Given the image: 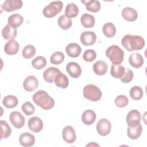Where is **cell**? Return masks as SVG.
I'll list each match as a JSON object with an SVG mask.
<instances>
[{
  "mask_svg": "<svg viewBox=\"0 0 147 147\" xmlns=\"http://www.w3.org/2000/svg\"><path fill=\"white\" fill-rule=\"evenodd\" d=\"M122 46L129 52L142 49L145 46V40L139 35L126 34L121 40Z\"/></svg>",
  "mask_w": 147,
  "mask_h": 147,
  "instance_id": "cell-1",
  "label": "cell"
},
{
  "mask_svg": "<svg viewBox=\"0 0 147 147\" xmlns=\"http://www.w3.org/2000/svg\"><path fill=\"white\" fill-rule=\"evenodd\" d=\"M32 99L36 105L44 110L51 109L55 106L53 98L44 90L37 91L33 94Z\"/></svg>",
  "mask_w": 147,
  "mask_h": 147,
  "instance_id": "cell-2",
  "label": "cell"
},
{
  "mask_svg": "<svg viewBox=\"0 0 147 147\" xmlns=\"http://www.w3.org/2000/svg\"><path fill=\"white\" fill-rule=\"evenodd\" d=\"M125 53L118 45H113L106 51V56L110 59L113 64H120L123 60Z\"/></svg>",
  "mask_w": 147,
  "mask_h": 147,
  "instance_id": "cell-3",
  "label": "cell"
},
{
  "mask_svg": "<svg viewBox=\"0 0 147 147\" xmlns=\"http://www.w3.org/2000/svg\"><path fill=\"white\" fill-rule=\"evenodd\" d=\"M102 95L99 88L94 84H87L83 88V96L85 98L92 102H96L100 99Z\"/></svg>",
  "mask_w": 147,
  "mask_h": 147,
  "instance_id": "cell-4",
  "label": "cell"
},
{
  "mask_svg": "<svg viewBox=\"0 0 147 147\" xmlns=\"http://www.w3.org/2000/svg\"><path fill=\"white\" fill-rule=\"evenodd\" d=\"M63 3L61 1H53L44 7L42 14L46 18H52L57 15L62 10Z\"/></svg>",
  "mask_w": 147,
  "mask_h": 147,
  "instance_id": "cell-5",
  "label": "cell"
},
{
  "mask_svg": "<svg viewBox=\"0 0 147 147\" xmlns=\"http://www.w3.org/2000/svg\"><path fill=\"white\" fill-rule=\"evenodd\" d=\"M111 130L110 122L106 118L100 119L96 124V130L98 133L102 136H107Z\"/></svg>",
  "mask_w": 147,
  "mask_h": 147,
  "instance_id": "cell-6",
  "label": "cell"
},
{
  "mask_svg": "<svg viewBox=\"0 0 147 147\" xmlns=\"http://www.w3.org/2000/svg\"><path fill=\"white\" fill-rule=\"evenodd\" d=\"M9 119L13 126L17 129H20L24 126L25 118L19 111H14L11 112L10 114Z\"/></svg>",
  "mask_w": 147,
  "mask_h": 147,
  "instance_id": "cell-7",
  "label": "cell"
},
{
  "mask_svg": "<svg viewBox=\"0 0 147 147\" xmlns=\"http://www.w3.org/2000/svg\"><path fill=\"white\" fill-rule=\"evenodd\" d=\"M141 114L137 110L129 111L126 116V122L129 127H135L140 123Z\"/></svg>",
  "mask_w": 147,
  "mask_h": 147,
  "instance_id": "cell-8",
  "label": "cell"
},
{
  "mask_svg": "<svg viewBox=\"0 0 147 147\" xmlns=\"http://www.w3.org/2000/svg\"><path fill=\"white\" fill-rule=\"evenodd\" d=\"M62 137L67 143H74L76 139V135L73 127L69 125L64 127L62 131Z\"/></svg>",
  "mask_w": 147,
  "mask_h": 147,
  "instance_id": "cell-9",
  "label": "cell"
},
{
  "mask_svg": "<svg viewBox=\"0 0 147 147\" xmlns=\"http://www.w3.org/2000/svg\"><path fill=\"white\" fill-rule=\"evenodd\" d=\"M22 6V1L21 0H6L1 6L2 9L7 12H11L20 9Z\"/></svg>",
  "mask_w": 147,
  "mask_h": 147,
  "instance_id": "cell-10",
  "label": "cell"
},
{
  "mask_svg": "<svg viewBox=\"0 0 147 147\" xmlns=\"http://www.w3.org/2000/svg\"><path fill=\"white\" fill-rule=\"evenodd\" d=\"M80 41L85 46H90L95 44L96 36L92 31H85L80 35Z\"/></svg>",
  "mask_w": 147,
  "mask_h": 147,
  "instance_id": "cell-11",
  "label": "cell"
},
{
  "mask_svg": "<svg viewBox=\"0 0 147 147\" xmlns=\"http://www.w3.org/2000/svg\"><path fill=\"white\" fill-rule=\"evenodd\" d=\"M38 86V81L37 78L33 75L27 76L23 82L24 88L28 91L32 92L34 91Z\"/></svg>",
  "mask_w": 147,
  "mask_h": 147,
  "instance_id": "cell-12",
  "label": "cell"
},
{
  "mask_svg": "<svg viewBox=\"0 0 147 147\" xmlns=\"http://www.w3.org/2000/svg\"><path fill=\"white\" fill-rule=\"evenodd\" d=\"M66 71L68 74L74 78H78L82 74L80 65L76 62H69L66 65Z\"/></svg>",
  "mask_w": 147,
  "mask_h": 147,
  "instance_id": "cell-13",
  "label": "cell"
},
{
  "mask_svg": "<svg viewBox=\"0 0 147 147\" xmlns=\"http://www.w3.org/2000/svg\"><path fill=\"white\" fill-rule=\"evenodd\" d=\"M28 127L30 131L34 133H38L42 129V121L37 117H33L28 121Z\"/></svg>",
  "mask_w": 147,
  "mask_h": 147,
  "instance_id": "cell-14",
  "label": "cell"
},
{
  "mask_svg": "<svg viewBox=\"0 0 147 147\" xmlns=\"http://www.w3.org/2000/svg\"><path fill=\"white\" fill-rule=\"evenodd\" d=\"M19 142L24 147L32 146L35 143V137L32 134L29 132H25L20 136Z\"/></svg>",
  "mask_w": 147,
  "mask_h": 147,
  "instance_id": "cell-15",
  "label": "cell"
},
{
  "mask_svg": "<svg viewBox=\"0 0 147 147\" xmlns=\"http://www.w3.org/2000/svg\"><path fill=\"white\" fill-rule=\"evenodd\" d=\"M65 51L68 56L75 58L80 55L82 52V48L77 43L72 42L67 45Z\"/></svg>",
  "mask_w": 147,
  "mask_h": 147,
  "instance_id": "cell-16",
  "label": "cell"
},
{
  "mask_svg": "<svg viewBox=\"0 0 147 147\" xmlns=\"http://www.w3.org/2000/svg\"><path fill=\"white\" fill-rule=\"evenodd\" d=\"M61 71L56 67H49L44 71L43 73V78L45 82L49 83H52L56 75Z\"/></svg>",
  "mask_w": 147,
  "mask_h": 147,
  "instance_id": "cell-17",
  "label": "cell"
},
{
  "mask_svg": "<svg viewBox=\"0 0 147 147\" xmlns=\"http://www.w3.org/2000/svg\"><path fill=\"white\" fill-rule=\"evenodd\" d=\"M20 48V45L14 39L10 40L7 41L4 46L5 52L9 55H14L16 54Z\"/></svg>",
  "mask_w": 147,
  "mask_h": 147,
  "instance_id": "cell-18",
  "label": "cell"
},
{
  "mask_svg": "<svg viewBox=\"0 0 147 147\" xmlns=\"http://www.w3.org/2000/svg\"><path fill=\"white\" fill-rule=\"evenodd\" d=\"M122 16L126 21L133 22L138 18V14L136 10L130 7H126L122 10Z\"/></svg>",
  "mask_w": 147,
  "mask_h": 147,
  "instance_id": "cell-19",
  "label": "cell"
},
{
  "mask_svg": "<svg viewBox=\"0 0 147 147\" xmlns=\"http://www.w3.org/2000/svg\"><path fill=\"white\" fill-rule=\"evenodd\" d=\"M129 62L131 67L136 68H139L144 64V60L141 54L136 52L130 55Z\"/></svg>",
  "mask_w": 147,
  "mask_h": 147,
  "instance_id": "cell-20",
  "label": "cell"
},
{
  "mask_svg": "<svg viewBox=\"0 0 147 147\" xmlns=\"http://www.w3.org/2000/svg\"><path fill=\"white\" fill-rule=\"evenodd\" d=\"M92 68L95 74L99 76H102L107 72L108 65L105 61L99 60L94 64Z\"/></svg>",
  "mask_w": 147,
  "mask_h": 147,
  "instance_id": "cell-21",
  "label": "cell"
},
{
  "mask_svg": "<svg viewBox=\"0 0 147 147\" xmlns=\"http://www.w3.org/2000/svg\"><path fill=\"white\" fill-rule=\"evenodd\" d=\"M96 117L95 111L92 110H87L82 115V121L86 125H91L95 122Z\"/></svg>",
  "mask_w": 147,
  "mask_h": 147,
  "instance_id": "cell-22",
  "label": "cell"
},
{
  "mask_svg": "<svg viewBox=\"0 0 147 147\" xmlns=\"http://www.w3.org/2000/svg\"><path fill=\"white\" fill-rule=\"evenodd\" d=\"M17 34V29L11 27L8 24L6 25L2 30V34L3 38L7 40L14 39L16 37Z\"/></svg>",
  "mask_w": 147,
  "mask_h": 147,
  "instance_id": "cell-23",
  "label": "cell"
},
{
  "mask_svg": "<svg viewBox=\"0 0 147 147\" xmlns=\"http://www.w3.org/2000/svg\"><path fill=\"white\" fill-rule=\"evenodd\" d=\"M23 17L18 13L11 14L7 20L8 25L15 29H17V28L19 27L23 23Z\"/></svg>",
  "mask_w": 147,
  "mask_h": 147,
  "instance_id": "cell-24",
  "label": "cell"
},
{
  "mask_svg": "<svg viewBox=\"0 0 147 147\" xmlns=\"http://www.w3.org/2000/svg\"><path fill=\"white\" fill-rule=\"evenodd\" d=\"M142 131V127L140 123L135 127L128 126L127 129V136L131 140H137L141 135Z\"/></svg>",
  "mask_w": 147,
  "mask_h": 147,
  "instance_id": "cell-25",
  "label": "cell"
},
{
  "mask_svg": "<svg viewBox=\"0 0 147 147\" xmlns=\"http://www.w3.org/2000/svg\"><path fill=\"white\" fill-rule=\"evenodd\" d=\"M56 86L61 88H66L69 84V80L68 77L62 72L58 74L54 79Z\"/></svg>",
  "mask_w": 147,
  "mask_h": 147,
  "instance_id": "cell-26",
  "label": "cell"
},
{
  "mask_svg": "<svg viewBox=\"0 0 147 147\" xmlns=\"http://www.w3.org/2000/svg\"><path fill=\"white\" fill-rule=\"evenodd\" d=\"M80 22L83 26L85 28H92L95 22V17L89 14L84 13L80 17Z\"/></svg>",
  "mask_w": 147,
  "mask_h": 147,
  "instance_id": "cell-27",
  "label": "cell"
},
{
  "mask_svg": "<svg viewBox=\"0 0 147 147\" xmlns=\"http://www.w3.org/2000/svg\"><path fill=\"white\" fill-rule=\"evenodd\" d=\"M81 2L84 3L87 10L92 13H96L100 10V3L97 0L81 1Z\"/></svg>",
  "mask_w": 147,
  "mask_h": 147,
  "instance_id": "cell-28",
  "label": "cell"
},
{
  "mask_svg": "<svg viewBox=\"0 0 147 147\" xmlns=\"http://www.w3.org/2000/svg\"><path fill=\"white\" fill-rule=\"evenodd\" d=\"M2 103L6 108L12 109L17 106L18 100L16 96L11 95H8L3 98Z\"/></svg>",
  "mask_w": 147,
  "mask_h": 147,
  "instance_id": "cell-29",
  "label": "cell"
},
{
  "mask_svg": "<svg viewBox=\"0 0 147 147\" xmlns=\"http://www.w3.org/2000/svg\"><path fill=\"white\" fill-rule=\"evenodd\" d=\"M125 72V68L122 65L112 64L111 66L110 74L111 76L115 78L121 79L124 75Z\"/></svg>",
  "mask_w": 147,
  "mask_h": 147,
  "instance_id": "cell-30",
  "label": "cell"
},
{
  "mask_svg": "<svg viewBox=\"0 0 147 147\" xmlns=\"http://www.w3.org/2000/svg\"><path fill=\"white\" fill-rule=\"evenodd\" d=\"M102 31L106 37L111 38L116 33V28L112 22H107L103 26Z\"/></svg>",
  "mask_w": 147,
  "mask_h": 147,
  "instance_id": "cell-31",
  "label": "cell"
},
{
  "mask_svg": "<svg viewBox=\"0 0 147 147\" xmlns=\"http://www.w3.org/2000/svg\"><path fill=\"white\" fill-rule=\"evenodd\" d=\"M79 14V8L75 3H71L67 5L65 10V15L68 18L76 17Z\"/></svg>",
  "mask_w": 147,
  "mask_h": 147,
  "instance_id": "cell-32",
  "label": "cell"
},
{
  "mask_svg": "<svg viewBox=\"0 0 147 147\" xmlns=\"http://www.w3.org/2000/svg\"><path fill=\"white\" fill-rule=\"evenodd\" d=\"M57 24L59 27L64 30H67L69 29L72 24L71 18H68L65 15H61L60 16L57 20Z\"/></svg>",
  "mask_w": 147,
  "mask_h": 147,
  "instance_id": "cell-33",
  "label": "cell"
},
{
  "mask_svg": "<svg viewBox=\"0 0 147 147\" xmlns=\"http://www.w3.org/2000/svg\"><path fill=\"white\" fill-rule=\"evenodd\" d=\"M143 95V90L140 86H133L130 90V96L133 100H140L142 98Z\"/></svg>",
  "mask_w": 147,
  "mask_h": 147,
  "instance_id": "cell-34",
  "label": "cell"
},
{
  "mask_svg": "<svg viewBox=\"0 0 147 147\" xmlns=\"http://www.w3.org/2000/svg\"><path fill=\"white\" fill-rule=\"evenodd\" d=\"M33 67L36 69H41L47 65V60L43 56H37L32 61Z\"/></svg>",
  "mask_w": 147,
  "mask_h": 147,
  "instance_id": "cell-35",
  "label": "cell"
},
{
  "mask_svg": "<svg viewBox=\"0 0 147 147\" xmlns=\"http://www.w3.org/2000/svg\"><path fill=\"white\" fill-rule=\"evenodd\" d=\"M0 124L1 127V140H2V138H8L11 133V129L10 126L6 121L3 120H1L0 121Z\"/></svg>",
  "mask_w": 147,
  "mask_h": 147,
  "instance_id": "cell-36",
  "label": "cell"
},
{
  "mask_svg": "<svg viewBox=\"0 0 147 147\" xmlns=\"http://www.w3.org/2000/svg\"><path fill=\"white\" fill-rule=\"evenodd\" d=\"M36 48L33 45H26L22 50V56L26 59H29L33 57L36 53Z\"/></svg>",
  "mask_w": 147,
  "mask_h": 147,
  "instance_id": "cell-37",
  "label": "cell"
},
{
  "mask_svg": "<svg viewBox=\"0 0 147 147\" xmlns=\"http://www.w3.org/2000/svg\"><path fill=\"white\" fill-rule=\"evenodd\" d=\"M65 59L64 54L61 52L57 51L54 52L50 57V61L52 64L59 65L62 63Z\"/></svg>",
  "mask_w": 147,
  "mask_h": 147,
  "instance_id": "cell-38",
  "label": "cell"
},
{
  "mask_svg": "<svg viewBox=\"0 0 147 147\" xmlns=\"http://www.w3.org/2000/svg\"><path fill=\"white\" fill-rule=\"evenodd\" d=\"M115 105L118 107H126L129 103V100L125 95H120L117 96L114 100Z\"/></svg>",
  "mask_w": 147,
  "mask_h": 147,
  "instance_id": "cell-39",
  "label": "cell"
},
{
  "mask_svg": "<svg viewBox=\"0 0 147 147\" xmlns=\"http://www.w3.org/2000/svg\"><path fill=\"white\" fill-rule=\"evenodd\" d=\"M96 57V53L94 49H87L84 51L83 59L85 61L87 62H91L94 61Z\"/></svg>",
  "mask_w": 147,
  "mask_h": 147,
  "instance_id": "cell-40",
  "label": "cell"
},
{
  "mask_svg": "<svg viewBox=\"0 0 147 147\" xmlns=\"http://www.w3.org/2000/svg\"><path fill=\"white\" fill-rule=\"evenodd\" d=\"M22 111L28 116L32 115L35 111L34 106L30 102H25L21 107Z\"/></svg>",
  "mask_w": 147,
  "mask_h": 147,
  "instance_id": "cell-41",
  "label": "cell"
},
{
  "mask_svg": "<svg viewBox=\"0 0 147 147\" xmlns=\"http://www.w3.org/2000/svg\"><path fill=\"white\" fill-rule=\"evenodd\" d=\"M133 76L134 74L133 71L127 68H125V72L124 75L120 79L122 82L124 83H127L132 80Z\"/></svg>",
  "mask_w": 147,
  "mask_h": 147,
  "instance_id": "cell-42",
  "label": "cell"
},
{
  "mask_svg": "<svg viewBox=\"0 0 147 147\" xmlns=\"http://www.w3.org/2000/svg\"><path fill=\"white\" fill-rule=\"evenodd\" d=\"M99 146L98 144H95L94 142H92V143H90L89 144H87V145H86V146Z\"/></svg>",
  "mask_w": 147,
  "mask_h": 147,
  "instance_id": "cell-43",
  "label": "cell"
}]
</instances>
